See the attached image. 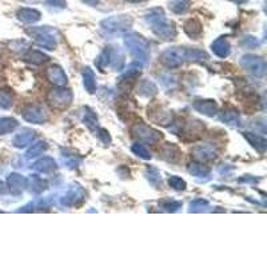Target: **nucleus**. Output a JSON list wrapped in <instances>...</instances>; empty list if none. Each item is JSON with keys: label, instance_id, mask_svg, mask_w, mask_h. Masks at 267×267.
Instances as JSON below:
<instances>
[{"label": "nucleus", "instance_id": "nucleus-1", "mask_svg": "<svg viewBox=\"0 0 267 267\" xmlns=\"http://www.w3.org/2000/svg\"><path fill=\"white\" fill-rule=\"evenodd\" d=\"M19 19L24 20V22H34V20H38L39 19V12L38 11H34V10H22V11H19Z\"/></svg>", "mask_w": 267, "mask_h": 267}, {"label": "nucleus", "instance_id": "nucleus-2", "mask_svg": "<svg viewBox=\"0 0 267 267\" xmlns=\"http://www.w3.org/2000/svg\"><path fill=\"white\" fill-rule=\"evenodd\" d=\"M190 0H170V8L176 12H182L187 8Z\"/></svg>", "mask_w": 267, "mask_h": 267}, {"label": "nucleus", "instance_id": "nucleus-3", "mask_svg": "<svg viewBox=\"0 0 267 267\" xmlns=\"http://www.w3.org/2000/svg\"><path fill=\"white\" fill-rule=\"evenodd\" d=\"M48 3L55 4V6H59V7H63L65 4L64 0H48Z\"/></svg>", "mask_w": 267, "mask_h": 267}, {"label": "nucleus", "instance_id": "nucleus-4", "mask_svg": "<svg viewBox=\"0 0 267 267\" xmlns=\"http://www.w3.org/2000/svg\"><path fill=\"white\" fill-rule=\"evenodd\" d=\"M84 2H86V3H88V4H96L98 2H99V0H84Z\"/></svg>", "mask_w": 267, "mask_h": 267}, {"label": "nucleus", "instance_id": "nucleus-5", "mask_svg": "<svg viewBox=\"0 0 267 267\" xmlns=\"http://www.w3.org/2000/svg\"><path fill=\"white\" fill-rule=\"evenodd\" d=\"M130 2H142V0H130Z\"/></svg>", "mask_w": 267, "mask_h": 267}]
</instances>
